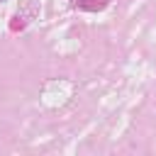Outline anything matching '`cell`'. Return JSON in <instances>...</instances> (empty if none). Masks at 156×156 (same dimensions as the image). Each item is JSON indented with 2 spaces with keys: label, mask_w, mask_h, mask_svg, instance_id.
<instances>
[]
</instances>
